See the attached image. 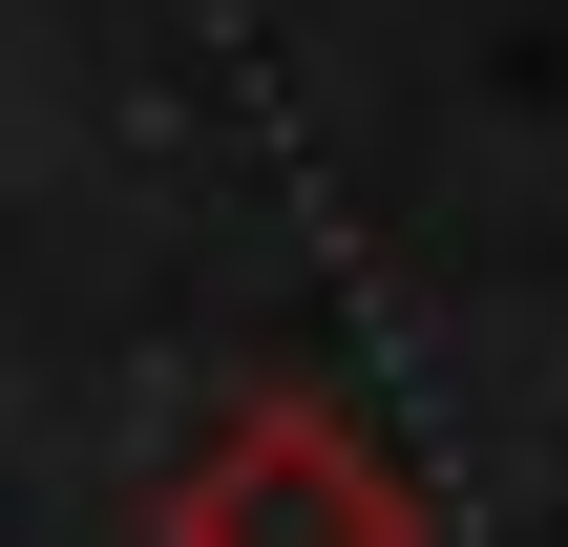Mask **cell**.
Returning <instances> with one entry per match:
<instances>
[{
    "label": "cell",
    "mask_w": 568,
    "mask_h": 547,
    "mask_svg": "<svg viewBox=\"0 0 568 547\" xmlns=\"http://www.w3.org/2000/svg\"><path fill=\"white\" fill-rule=\"evenodd\" d=\"M148 547H422V485L337 422V401H232L190 464H169V527Z\"/></svg>",
    "instance_id": "6da1fadb"
}]
</instances>
